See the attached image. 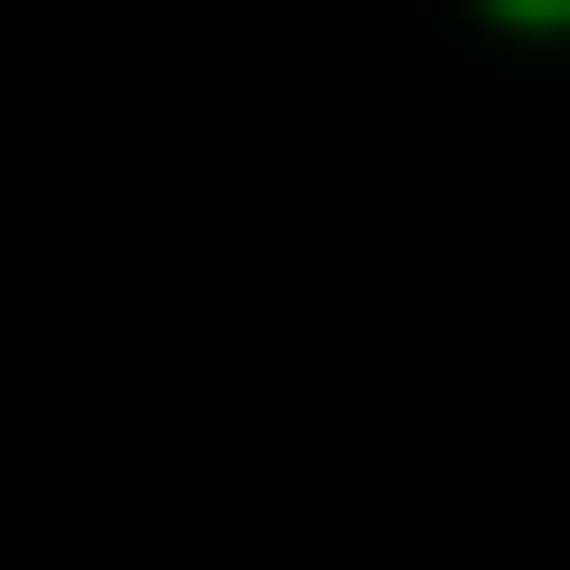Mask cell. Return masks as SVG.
<instances>
[{"label": "cell", "mask_w": 570, "mask_h": 570, "mask_svg": "<svg viewBox=\"0 0 570 570\" xmlns=\"http://www.w3.org/2000/svg\"><path fill=\"white\" fill-rule=\"evenodd\" d=\"M534 18H552V0H534Z\"/></svg>", "instance_id": "6da1fadb"}]
</instances>
